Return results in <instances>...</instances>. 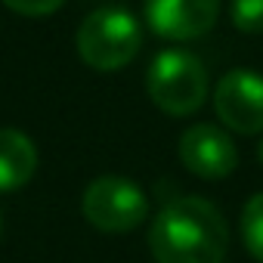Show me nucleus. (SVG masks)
Segmentation results:
<instances>
[{"label": "nucleus", "mask_w": 263, "mask_h": 263, "mask_svg": "<svg viewBox=\"0 0 263 263\" xmlns=\"http://www.w3.org/2000/svg\"><path fill=\"white\" fill-rule=\"evenodd\" d=\"M149 248L155 263H223L229 251V229L208 198L183 195L155 214L149 226Z\"/></svg>", "instance_id": "nucleus-1"}, {"label": "nucleus", "mask_w": 263, "mask_h": 263, "mask_svg": "<svg viewBox=\"0 0 263 263\" xmlns=\"http://www.w3.org/2000/svg\"><path fill=\"white\" fill-rule=\"evenodd\" d=\"M140 47H143V25L130 10L121 7L93 10L78 28V53L96 71H118L130 65Z\"/></svg>", "instance_id": "nucleus-2"}, {"label": "nucleus", "mask_w": 263, "mask_h": 263, "mask_svg": "<svg viewBox=\"0 0 263 263\" xmlns=\"http://www.w3.org/2000/svg\"><path fill=\"white\" fill-rule=\"evenodd\" d=\"M149 99L171 118H186L201 108L208 96V71L198 56L186 50H161L146 71Z\"/></svg>", "instance_id": "nucleus-3"}, {"label": "nucleus", "mask_w": 263, "mask_h": 263, "mask_svg": "<svg viewBox=\"0 0 263 263\" xmlns=\"http://www.w3.org/2000/svg\"><path fill=\"white\" fill-rule=\"evenodd\" d=\"M84 217L90 226H96L99 232H130L143 226V220L149 217V198L146 192L127 177H96L87 189H84Z\"/></svg>", "instance_id": "nucleus-4"}, {"label": "nucleus", "mask_w": 263, "mask_h": 263, "mask_svg": "<svg viewBox=\"0 0 263 263\" xmlns=\"http://www.w3.org/2000/svg\"><path fill=\"white\" fill-rule=\"evenodd\" d=\"M214 111L235 134H263V74L248 68L226 71L214 87Z\"/></svg>", "instance_id": "nucleus-5"}, {"label": "nucleus", "mask_w": 263, "mask_h": 263, "mask_svg": "<svg viewBox=\"0 0 263 263\" xmlns=\"http://www.w3.org/2000/svg\"><path fill=\"white\" fill-rule=\"evenodd\" d=\"M180 161L201 180H226L238 167V149L217 124H195L180 137Z\"/></svg>", "instance_id": "nucleus-6"}, {"label": "nucleus", "mask_w": 263, "mask_h": 263, "mask_svg": "<svg viewBox=\"0 0 263 263\" xmlns=\"http://www.w3.org/2000/svg\"><path fill=\"white\" fill-rule=\"evenodd\" d=\"M149 28L164 41H195L217 25L220 0H143Z\"/></svg>", "instance_id": "nucleus-7"}, {"label": "nucleus", "mask_w": 263, "mask_h": 263, "mask_svg": "<svg viewBox=\"0 0 263 263\" xmlns=\"http://www.w3.org/2000/svg\"><path fill=\"white\" fill-rule=\"evenodd\" d=\"M37 171V149L28 134L0 127V192L22 189Z\"/></svg>", "instance_id": "nucleus-8"}, {"label": "nucleus", "mask_w": 263, "mask_h": 263, "mask_svg": "<svg viewBox=\"0 0 263 263\" xmlns=\"http://www.w3.org/2000/svg\"><path fill=\"white\" fill-rule=\"evenodd\" d=\"M241 241L248 254L257 263H263V192L251 195L241 208Z\"/></svg>", "instance_id": "nucleus-9"}, {"label": "nucleus", "mask_w": 263, "mask_h": 263, "mask_svg": "<svg viewBox=\"0 0 263 263\" xmlns=\"http://www.w3.org/2000/svg\"><path fill=\"white\" fill-rule=\"evenodd\" d=\"M229 19L245 34H263V0H232Z\"/></svg>", "instance_id": "nucleus-10"}, {"label": "nucleus", "mask_w": 263, "mask_h": 263, "mask_svg": "<svg viewBox=\"0 0 263 263\" xmlns=\"http://www.w3.org/2000/svg\"><path fill=\"white\" fill-rule=\"evenodd\" d=\"M4 4L13 10V13H19V16H31V19H41V16H50V13H56L65 0H4Z\"/></svg>", "instance_id": "nucleus-11"}, {"label": "nucleus", "mask_w": 263, "mask_h": 263, "mask_svg": "<svg viewBox=\"0 0 263 263\" xmlns=\"http://www.w3.org/2000/svg\"><path fill=\"white\" fill-rule=\"evenodd\" d=\"M257 158H260V164H263V140H260V146H257Z\"/></svg>", "instance_id": "nucleus-12"}, {"label": "nucleus", "mask_w": 263, "mask_h": 263, "mask_svg": "<svg viewBox=\"0 0 263 263\" xmlns=\"http://www.w3.org/2000/svg\"><path fill=\"white\" fill-rule=\"evenodd\" d=\"M0 232H4V217H0Z\"/></svg>", "instance_id": "nucleus-13"}]
</instances>
